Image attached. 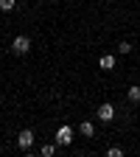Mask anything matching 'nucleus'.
<instances>
[{
  "label": "nucleus",
  "mask_w": 140,
  "mask_h": 157,
  "mask_svg": "<svg viewBox=\"0 0 140 157\" xmlns=\"http://www.w3.org/2000/svg\"><path fill=\"white\" fill-rule=\"evenodd\" d=\"M11 51H14V53H20V56H25V53L31 51V39H28V36H23V34H20V36H14Z\"/></svg>",
  "instance_id": "nucleus-1"
},
{
  "label": "nucleus",
  "mask_w": 140,
  "mask_h": 157,
  "mask_svg": "<svg viewBox=\"0 0 140 157\" xmlns=\"http://www.w3.org/2000/svg\"><path fill=\"white\" fill-rule=\"evenodd\" d=\"M95 115H98V121H101V124H109L112 118H115V107H112V104H101Z\"/></svg>",
  "instance_id": "nucleus-2"
},
{
  "label": "nucleus",
  "mask_w": 140,
  "mask_h": 157,
  "mask_svg": "<svg viewBox=\"0 0 140 157\" xmlns=\"http://www.w3.org/2000/svg\"><path fill=\"white\" fill-rule=\"evenodd\" d=\"M56 143H59V146H70V143H73V129H70V126H62V129L56 132Z\"/></svg>",
  "instance_id": "nucleus-3"
},
{
  "label": "nucleus",
  "mask_w": 140,
  "mask_h": 157,
  "mask_svg": "<svg viewBox=\"0 0 140 157\" xmlns=\"http://www.w3.org/2000/svg\"><path fill=\"white\" fill-rule=\"evenodd\" d=\"M17 146H20V149H31V146H34V132H31V129H23V132L17 135Z\"/></svg>",
  "instance_id": "nucleus-4"
},
{
  "label": "nucleus",
  "mask_w": 140,
  "mask_h": 157,
  "mask_svg": "<svg viewBox=\"0 0 140 157\" xmlns=\"http://www.w3.org/2000/svg\"><path fill=\"white\" fill-rule=\"evenodd\" d=\"M126 98H129L132 104H137V101H140V87H137V84H132V87L126 90Z\"/></svg>",
  "instance_id": "nucleus-5"
},
{
  "label": "nucleus",
  "mask_w": 140,
  "mask_h": 157,
  "mask_svg": "<svg viewBox=\"0 0 140 157\" xmlns=\"http://www.w3.org/2000/svg\"><path fill=\"white\" fill-rule=\"evenodd\" d=\"M78 132H81L84 137H93V135H95V129H93V124H90V121H84L81 126H78Z\"/></svg>",
  "instance_id": "nucleus-6"
},
{
  "label": "nucleus",
  "mask_w": 140,
  "mask_h": 157,
  "mask_svg": "<svg viewBox=\"0 0 140 157\" xmlns=\"http://www.w3.org/2000/svg\"><path fill=\"white\" fill-rule=\"evenodd\" d=\"M17 0H0V11H14Z\"/></svg>",
  "instance_id": "nucleus-7"
},
{
  "label": "nucleus",
  "mask_w": 140,
  "mask_h": 157,
  "mask_svg": "<svg viewBox=\"0 0 140 157\" xmlns=\"http://www.w3.org/2000/svg\"><path fill=\"white\" fill-rule=\"evenodd\" d=\"M39 151H42V157H53V154H56V146H53V143H45Z\"/></svg>",
  "instance_id": "nucleus-8"
},
{
  "label": "nucleus",
  "mask_w": 140,
  "mask_h": 157,
  "mask_svg": "<svg viewBox=\"0 0 140 157\" xmlns=\"http://www.w3.org/2000/svg\"><path fill=\"white\" fill-rule=\"evenodd\" d=\"M101 67H104V70L115 67V56H101Z\"/></svg>",
  "instance_id": "nucleus-9"
},
{
  "label": "nucleus",
  "mask_w": 140,
  "mask_h": 157,
  "mask_svg": "<svg viewBox=\"0 0 140 157\" xmlns=\"http://www.w3.org/2000/svg\"><path fill=\"white\" fill-rule=\"evenodd\" d=\"M107 154H109V157H121V154H123V149H121V146H112Z\"/></svg>",
  "instance_id": "nucleus-10"
},
{
  "label": "nucleus",
  "mask_w": 140,
  "mask_h": 157,
  "mask_svg": "<svg viewBox=\"0 0 140 157\" xmlns=\"http://www.w3.org/2000/svg\"><path fill=\"white\" fill-rule=\"evenodd\" d=\"M118 53H132V45L129 42H121V45H118Z\"/></svg>",
  "instance_id": "nucleus-11"
}]
</instances>
